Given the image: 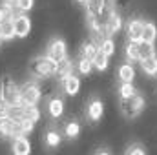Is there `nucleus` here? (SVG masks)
I'll use <instances>...</instances> for the list:
<instances>
[{
  "label": "nucleus",
  "instance_id": "obj_1",
  "mask_svg": "<svg viewBox=\"0 0 157 155\" xmlns=\"http://www.w3.org/2000/svg\"><path fill=\"white\" fill-rule=\"evenodd\" d=\"M28 71L33 78H39V80H46V78L55 77V71H57V62L53 59H49L48 55H39L35 59H31L29 66H28Z\"/></svg>",
  "mask_w": 157,
  "mask_h": 155
},
{
  "label": "nucleus",
  "instance_id": "obj_2",
  "mask_svg": "<svg viewBox=\"0 0 157 155\" xmlns=\"http://www.w3.org/2000/svg\"><path fill=\"white\" fill-rule=\"evenodd\" d=\"M44 97V89L40 86L39 78H31L20 84V102L22 104H39Z\"/></svg>",
  "mask_w": 157,
  "mask_h": 155
},
{
  "label": "nucleus",
  "instance_id": "obj_3",
  "mask_svg": "<svg viewBox=\"0 0 157 155\" xmlns=\"http://www.w3.org/2000/svg\"><path fill=\"white\" fill-rule=\"evenodd\" d=\"M146 106V100L144 97H141L139 93H135L133 97L130 99H121V110H122V115L126 119H135V117L141 115V112L144 110Z\"/></svg>",
  "mask_w": 157,
  "mask_h": 155
},
{
  "label": "nucleus",
  "instance_id": "obj_4",
  "mask_svg": "<svg viewBox=\"0 0 157 155\" xmlns=\"http://www.w3.org/2000/svg\"><path fill=\"white\" fill-rule=\"evenodd\" d=\"M0 95L2 99L13 106V104H20V86L13 80L11 77H4L0 84Z\"/></svg>",
  "mask_w": 157,
  "mask_h": 155
},
{
  "label": "nucleus",
  "instance_id": "obj_5",
  "mask_svg": "<svg viewBox=\"0 0 157 155\" xmlns=\"http://www.w3.org/2000/svg\"><path fill=\"white\" fill-rule=\"evenodd\" d=\"M44 55H48V57L53 59L55 62L62 60L64 57H68V44H66V40L59 39V37L51 39L48 42V46H46V53H44Z\"/></svg>",
  "mask_w": 157,
  "mask_h": 155
},
{
  "label": "nucleus",
  "instance_id": "obj_6",
  "mask_svg": "<svg viewBox=\"0 0 157 155\" xmlns=\"http://www.w3.org/2000/svg\"><path fill=\"white\" fill-rule=\"evenodd\" d=\"M17 135H24L20 124L15 122L13 119H9L7 115H2L0 117V137L2 139H13Z\"/></svg>",
  "mask_w": 157,
  "mask_h": 155
},
{
  "label": "nucleus",
  "instance_id": "obj_7",
  "mask_svg": "<svg viewBox=\"0 0 157 155\" xmlns=\"http://www.w3.org/2000/svg\"><path fill=\"white\" fill-rule=\"evenodd\" d=\"M104 113V102L99 97H91L86 104V119L90 122H99Z\"/></svg>",
  "mask_w": 157,
  "mask_h": 155
},
{
  "label": "nucleus",
  "instance_id": "obj_8",
  "mask_svg": "<svg viewBox=\"0 0 157 155\" xmlns=\"http://www.w3.org/2000/svg\"><path fill=\"white\" fill-rule=\"evenodd\" d=\"M13 26H15V37H18V39L28 37L29 31H31V20H29V17L24 15V13H20V11H17V15L13 17Z\"/></svg>",
  "mask_w": 157,
  "mask_h": 155
},
{
  "label": "nucleus",
  "instance_id": "obj_9",
  "mask_svg": "<svg viewBox=\"0 0 157 155\" xmlns=\"http://www.w3.org/2000/svg\"><path fill=\"white\" fill-rule=\"evenodd\" d=\"M143 26H144V20L139 18V17H132L126 20L124 24V33L130 40H141L143 35Z\"/></svg>",
  "mask_w": 157,
  "mask_h": 155
},
{
  "label": "nucleus",
  "instance_id": "obj_10",
  "mask_svg": "<svg viewBox=\"0 0 157 155\" xmlns=\"http://www.w3.org/2000/svg\"><path fill=\"white\" fill-rule=\"evenodd\" d=\"M46 110H48V115L51 117L53 120H57V119H60V117L64 115V112H66V102H64V99H62L60 95H53V97L48 100Z\"/></svg>",
  "mask_w": 157,
  "mask_h": 155
},
{
  "label": "nucleus",
  "instance_id": "obj_11",
  "mask_svg": "<svg viewBox=\"0 0 157 155\" xmlns=\"http://www.w3.org/2000/svg\"><path fill=\"white\" fill-rule=\"evenodd\" d=\"M62 130H59L55 124H51V126H48L46 128V131H44V144H46V148H59L60 146V142H62Z\"/></svg>",
  "mask_w": 157,
  "mask_h": 155
},
{
  "label": "nucleus",
  "instance_id": "obj_12",
  "mask_svg": "<svg viewBox=\"0 0 157 155\" xmlns=\"http://www.w3.org/2000/svg\"><path fill=\"white\" fill-rule=\"evenodd\" d=\"M121 29H122V17L119 15L117 9H113L108 17L106 24H104V33H106V37H113Z\"/></svg>",
  "mask_w": 157,
  "mask_h": 155
},
{
  "label": "nucleus",
  "instance_id": "obj_13",
  "mask_svg": "<svg viewBox=\"0 0 157 155\" xmlns=\"http://www.w3.org/2000/svg\"><path fill=\"white\" fill-rule=\"evenodd\" d=\"M60 130H62V135L66 139L73 141V139H77L78 135H80L82 126H80V120L78 119H68V120H64V124L60 126Z\"/></svg>",
  "mask_w": 157,
  "mask_h": 155
},
{
  "label": "nucleus",
  "instance_id": "obj_14",
  "mask_svg": "<svg viewBox=\"0 0 157 155\" xmlns=\"http://www.w3.org/2000/svg\"><path fill=\"white\" fill-rule=\"evenodd\" d=\"M60 88H62V91L66 95L73 97V95H77L78 91H80V78L71 73V75H68L66 78L60 80Z\"/></svg>",
  "mask_w": 157,
  "mask_h": 155
},
{
  "label": "nucleus",
  "instance_id": "obj_15",
  "mask_svg": "<svg viewBox=\"0 0 157 155\" xmlns=\"http://www.w3.org/2000/svg\"><path fill=\"white\" fill-rule=\"evenodd\" d=\"M11 152L17 155H28L31 152V144L26 135H17L11 139Z\"/></svg>",
  "mask_w": 157,
  "mask_h": 155
},
{
  "label": "nucleus",
  "instance_id": "obj_16",
  "mask_svg": "<svg viewBox=\"0 0 157 155\" xmlns=\"http://www.w3.org/2000/svg\"><path fill=\"white\" fill-rule=\"evenodd\" d=\"M73 71H75V64H73V60H71L70 57H64L62 60H59V62H57L55 77L59 78V82H60L62 78H66L68 75H71Z\"/></svg>",
  "mask_w": 157,
  "mask_h": 155
},
{
  "label": "nucleus",
  "instance_id": "obj_17",
  "mask_svg": "<svg viewBox=\"0 0 157 155\" xmlns=\"http://www.w3.org/2000/svg\"><path fill=\"white\" fill-rule=\"evenodd\" d=\"M139 42L141 40H126L124 44V57L128 62H139L141 57H139Z\"/></svg>",
  "mask_w": 157,
  "mask_h": 155
},
{
  "label": "nucleus",
  "instance_id": "obj_18",
  "mask_svg": "<svg viewBox=\"0 0 157 155\" xmlns=\"http://www.w3.org/2000/svg\"><path fill=\"white\" fill-rule=\"evenodd\" d=\"M117 78L119 82H132L135 78V68L132 66V62H122L117 68Z\"/></svg>",
  "mask_w": 157,
  "mask_h": 155
},
{
  "label": "nucleus",
  "instance_id": "obj_19",
  "mask_svg": "<svg viewBox=\"0 0 157 155\" xmlns=\"http://www.w3.org/2000/svg\"><path fill=\"white\" fill-rule=\"evenodd\" d=\"M108 6V0H86V17H97L104 7ZM113 6V4H112Z\"/></svg>",
  "mask_w": 157,
  "mask_h": 155
},
{
  "label": "nucleus",
  "instance_id": "obj_20",
  "mask_svg": "<svg viewBox=\"0 0 157 155\" xmlns=\"http://www.w3.org/2000/svg\"><path fill=\"white\" fill-rule=\"evenodd\" d=\"M139 64H141V70H143L144 75H148V77H155L157 75V53L148 57V59L139 60Z\"/></svg>",
  "mask_w": 157,
  "mask_h": 155
},
{
  "label": "nucleus",
  "instance_id": "obj_21",
  "mask_svg": "<svg viewBox=\"0 0 157 155\" xmlns=\"http://www.w3.org/2000/svg\"><path fill=\"white\" fill-rule=\"evenodd\" d=\"M97 49H99V44H97L95 40H93V39H86V40H82V42H80V47H78V53L93 60V55L97 53Z\"/></svg>",
  "mask_w": 157,
  "mask_h": 155
},
{
  "label": "nucleus",
  "instance_id": "obj_22",
  "mask_svg": "<svg viewBox=\"0 0 157 155\" xmlns=\"http://www.w3.org/2000/svg\"><path fill=\"white\" fill-rule=\"evenodd\" d=\"M75 70H77L80 75H90L93 71V60L84 57V55H78L77 62H75Z\"/></svg>",
  "mask_w": 157,
  "mask_h": 155
},
{
  "label": "nucleus",
  "instance_id": "obj_23",
  "mask_svg": "<svg viewBox=\"0 0 157 155\" xmlns=\"http://www.w3.org/2000/svg\"><path fill=\"white\" fill-rule=\"evenodd\" d=\"M110 66V57L106 53H102L101 49H97V53L93 55V70L97 71H106Z\"/></svg>",
  "mask_w": 157,
  "mask_h": 155
},
{
  "label": "nucleus",
  "instance_id": "obj_24",
  "mask_svg": "<svg viewBox=\"0 0 157 155\" xmlns=\"http://www.w3.org/2000/svg\"><path fill=\"white\" fill-rule=\"evenodd\" d=\"M13 37H15V26H13V18L0 20V39H2V40H11Z\"/></svg>",
  "mask_w": 157,
  "mask_h": 155
},
{
  "label": "nucleus",
  "instance_id": "obj_25",
  "mask_svg": "<svg viewBox=\"0 0 157 155\" xmlns=\"http://www.w3.org/2000/svg\"><path fill=\"white\" fill-rule=\"evenodd\" d=\"M155 39H157V28H155V24H154V22H150V20H144L141 40H146V42H155Z\"/></svg>",
  "mask_w": 157,
  "mask_h": 155
},
{
  "label": "nucleus",
  "instance_id": "obj_26",
  "mask_svg": "<svg viewBox=\"0 0 157 155\" xmlns=\"http://www.w3.org/2000/svg\"><path fill=\"white\" fill-rule=\"evenodd\" d=\"M152 55H155V42L141 40V42H139V57H141V60H143V59H148V57H152Z\"/></svg>",
  "mask_w": 157,
  "mask_h": 155
},
{
  "label": "nucleus",
  "instance_id": "obj_27",
  "mask_svg": "<svg viewBox=\"0 0 157 155\" xmlns=\"http://www.w3.org/2000/svg\"><path fill=\"white\" fill-rule=\"evenodd\" d=\"M117 93L121 99H130V97H133L137 93V89H135V86L132 82H121L117 88Z\"/></svg>",
  "mask_w": 157,
  "mask_h": 155
},
{
  "label": "nucleus",
  "instance_id": "obj_28",
  "mask_svg": "<svg viewBox=\"0 0 157 155\" xmlns=\"http://www.w3.org/2000/svg\"><path fill=\"white\" fill-rule=\"evenodd\" d=\"M99 49L102 53H106L108 57H112L115 53V42H113V39L112 37H104V39L99 42Z\"/></svg>",
  "mask_w": 157,
  "mask_h": 155
},
{
  "label": "nucleus",
  "instance_id": "obj_29",
  "mask_svg": "<svg viewBox=\"0 0 157 155\" xmlns=\"http://www.w3.org/2000/svg\"><path fill=\"white\" fill-rule=\"evenodd\" d=\"M124 153L126 155H144L146 153V148H144L143 144H139V142H133V144H130V146L124 150Z\"/></svg>",
  "mask_w": 157,
  "mask_h": 155
},
{
  "label": "nucleus",
  "instance_id": "obj_30",
  "mask_svg": "<svg viewBox=\"0 0 157 155\" xmlns=\"http://www.w3.org/2000/svg\"><path fill=\"white\" fill-rule=\"evenodd\" d=\"M33 4H35V0H18L17 9H18L20 13H28V11L33 7Z\"/></svg>",
  "mask_w": 157,
  "mask_h": 155
},
{
  "label": "nucleus",
  "instance_id": "obj_31",
  "mask_svg": "<svg viewBox=\"0 0 157 155\" xmlns=\"http://www.w3.org/2000/svg\"><path fill=\"white\" fill-rule=\"evenodd\" d=\"M7 108H9V104H7V102L2 99V95H0V117L7 113Z\"/></svg>",
  "mask_w": 157,
  "mask_h": 155
},
{
  "label": "nucleus",
  "instance_id": "obj_32",
  "mask_svg": "<svg viewBox=\"0 0 157 155\" xmlns=\"http://www.w3.org/2000/svg\"><path fill=\"white\" fill-rule=\"evenodd\" d=\"M95 153L97 155H102V153H112V148H108V146H102V148H97V150H95Z\"/></svg>",
  "mask_w": 157,
  "mask_h": 155
},
{
  "label": "nucleus",
  "instance_id": "obj_33",
  "mask_svg": "<svg viewBox=\"0 0 157 155\" xmlns=\"http://www.w3.org/2000/svg\"><path fill=\"white\" fill-rule=\"evenodd\" d=\"M2 2H6V4H9V6H15V7H17V4H18V0H2Z\"/></svg>",
  "mask_w": 157,
  "mask_h": 155
},
{
  "label": "nucleus",
  "instance_id": "obj_34",
  "mask_svg": "<svg viewBox=\"0 0 157 155\" xmlns=\"http://www.w3.org/2000/svg\"><path fill=\"white\" fill-rule=\"evenodd\" d=\"M77 4H86V0H75Z\"/></svg>",
  "mask_w": 157,
  "mask_h": 155
},
{
  "label": "nucleus",
  "instance_id": "obj_35",
  "mask_svg": "<svg viewBox=\"0 0 157 155\" xmlns=\"http://www.w3.org/2000/svg\"><path fill=\"white\" fill-rule=\"evenodd\" d=\"M0 46H2V39H0Z\"/></svg>",
  "mask_w": 157,
  "mask_h": 155
}]
</instances>
